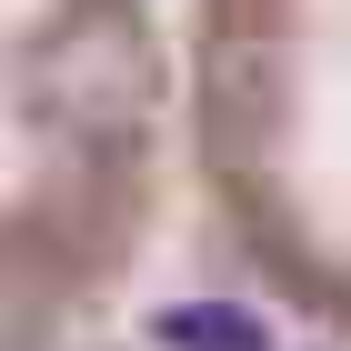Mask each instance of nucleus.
I'll use <instances>...</instances> for the list:
<instances>
[{
    "label": "nucleus",
    "instance_id": "1",
    "mask_svg": "<svg viewBox=\"0 0 351 351\" xmlns=\"http://www.w3.org/2000/svg\"><path fill=\"white\" fill-rule=\"evenodd\" d=\"M151 351H291L241 291H191L151 311Z\"/></svg>",
    "mask_w": 351,
    "mask_h": 351
}]
</instances>
